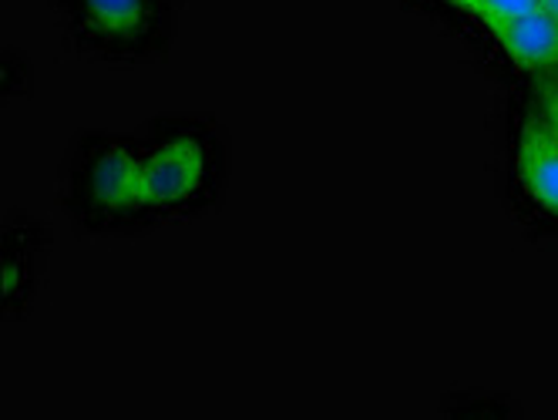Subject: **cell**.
I'll return each instance as SVG.
<instances>
[{
    "instance_id": "cell-3",
    "label": "cell",
    "mask_w": 558,
    "mask_h": 420,
    "mask_svg": "<svg viewBox=\"0 0 558 420\" xmlns=\"http://www.w3.org/2000/svg\"><path fill=\"white\" fill-rule=\"evenodd\" d=\"M74 54L101 64H145L166 58L182 17V0H51Z\"/></svg>"
},
{
    "instance_id": "cell-9",
    "label": "cell",
    "mask_w": 558,
    "mask_h": 420,
    "mask_svg": "<svg viewBox=\"0 0 558 420\" xmlns=\"http://www.w3.org/2000/svg\"><path fill=\"white\" fill-rule=\"evenodd\" d=\"M522 91L529 95V101L535 104V111L545 119V125L551 128V135L558 138V71L532 74V78H525Z\"/></svg>"
},
{
    "instance_id": "cell-6",
    "label": "cell",
    "mask_w": 558,
    "mask_h": 420,
    "mask_svg": "<svg viewBox=\"0 0 558 420\" xmlns=\"http://www.w3.org/2000/svg\"><path fill=\"white\" fill-rule=\"evenodd\" d=\"M461 27L471 37H482L498 58H505L514 71H522L525 78L558 71V17H551L548 11L495 21H461Z\"/></svg>"
},
{
    "instance_id": "cell-7",
    "label": "cell",
    "mask_w": 558,
    "mask_h": 420,
    "mask_svg": "<svg viewBox=\"0 0 558 420\" xmlns=\"http://www.w3.org/2000/svg\"><path fill=\"white\" fill-rule=\"evenodd\" d=\"M458 21H495L542 11V0H437Z\"/></svg>"
},
{
    "instance_id": "cell-4",
    "label": "cell",
    "mask_w": 558,
    "mask_h": 420,
    "mask_svg": "<svg viewBox=\"0 0 558 420\" xmlns=\"http://www.w3.org/2000/svg\"><path fill=\"white\" fill-rule=\"evenodd\" d=\"M505 188L532 228L558 233V138L522 88L505 111Z\"/></svg>"
},
{
    "instance_id": "cell-11",
    "label": "cell",
    "mask_w": 558,
    "mask_h": 420,
    "mask_svg": "<svg viewBox=\"0 0 558 420\" xmlns=\"http://www.w3.org/2000/svg\"><path fill=\"white\" fill-rule=\"evenodd\" d=\"M542 11H548L551 17H558V0H542Z\"/></svg>"
},
{
    "instance_id": "cell-1",
    "label": "cell",
    "mask_w": 558,
    "mask_h": 420,
    "mask_svg": "<svg viewBox=\"0 0 558 420\" xmlns=\"http://www.w3.org/2000/svg\"><path fill=\"white\" fill-rule=\"evenodd\" d=\"M58 199L82 236L129 239L162 225L138 132L82 128L71 135L58 169Z\"/></svg>"
},
{
    "instance_id": "cell-5",
    "label": "cell",
    "mask_w": 558,
    "mask_h": 420,
    "mask_svg": "<svg viewBox=\"0 0 558 420\" xmlns=\"http://www.w3.org/2000/svg\"><path fill=\"white\" fill-rule=\"evenodd\" d=\"M54 236L45 219L8 209L0 225V270H4V320H24L45 283Z\"/></svg>"
},
{
    "instance_id": "cell-8",
    "label": "cell",
    "mask_w": 558,
    "mask_h": 420,
    "mask_svg": "<svg viewBox=\"0 0 558 420\" xmlns=\"http://www.w3.org/2000/svg\"><path fill=\"white\" fill-rule=\"evenodd\" d=\"M31 88H34L31 58L21 48L4 45V54H0V95H4V101H11L31 95Z\"/></svg>"
},
{
    "instance_id": "cell-10",
    "label": "cell",
    "mask_w": 558,
    "mask_h": 420,
    "mask_svg": "<svg viewBox=\"0 0 558 420\" xmlns=\"http://www.w3.org/2000/svg\"><path fill=\"white\" fill-rule=\"evenodd\" d=\"M445 413H522V407L511 404L505 394L468 391V394L448 397L445 400Z\"/></svg>"
},
{
    "instance_id": "cell-2",
    "label": "cell",
    "mask_w": 558,
    "mask_h": 420,
    "mask_svg": "<svg viewBox=\"0 0 558 420\" xmlns=\"http://www.w3.org/2000/svg\"><path fill=\"white\" fill-rule=\"evenodd\" d=\"M135 132L162 222H185L219 209L232 175V141L216 114L162 111Z\"/></svg>"
}]
</instances>
